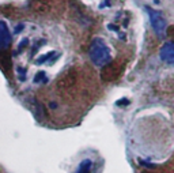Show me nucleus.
<instances>
[{"label": "nucleus", "instance_id": "nucleus-1", "mask_svg": "<svg viewBox=\"0 0 174 173\" xmlns=\"http://www.w3.org/2000/svg\"><path fill=\"white\" fill-rule=\"evenodd\" d=\"M89 57L97 67H103V65L109 64V61L111 60V52L105 40L97 37L91 41L89 47Z\"/></svg>", "mask_w": 174, "mask_h": 173}, {"label": "nucleus", "instance_id": "nucleus-2", "mask_svg": "<svg viewBox=\"0 0 174 173\" xmlns=\"http://www.w3.org/2000/svg\"><path fill=\"white\" fill-rule=\"evenodd\" d=\"M148 15H150V20H151V25L152 27H154L155 33L158 34L159 37H165V31H166V20L162 16V14L155 10H152V8L147 7L146 8Z\"/></svg>", "mask_w": 174, "mask_h": 173}, {"label": "nucleus", "instance_id": "nucleus-3", "mask_svg": "<svg viewBox=\"0 0 174 173\" xmlns=\"http://www.w3.org/2000/svg\"><path fill=\"white\" fill-rule=\"evenodd\" d=\"M12 36L10 31V27L4 20H0V51H6L11 47Z\"/></svg>", "mask_w": 174, "mask_h": 173}, {"label": "nucleus", "instance_id": "nucleus-4", "mask_svg": "<svg viewBox=\"0 0 174 173\" xmlns=\"http://www.w3.org/2000/svg\"><path fill=\"white\" fill-rule=\"evenodd\" d=\"M159 56L163 61H166L169 64L174 65V42H167L165 44L159 51Z\"/></svg>", "mask_w": 174, "mask_h": 173}, {"label": "nucleus", "instance_id": "nucleus-5", "mask_svg": "<svg viewBox=\"0 0 174 173\" xmlns=\"http://www.w3.org/2000/svg\"><path fill=\"white\" fill-rule=\"evenodd\" d=\"M91 168H93V161H91L90 158H87V159H83V161L79 162L75 173H90Z\"/></svg>", "mask_w": 174, "mask_h": 173}, {"label": "nucleus", "instance_id": "nucleus-6", "mask_svg": "<svg viewBox=\"0 0 174 173\" xmlns=\"http://www.w3.org/2000/svg\"><path fill=\"white\" fill-rule=\"evenodd\" d=\"M53 57H55V52H49V53H45V55H41L40 57H37L35 59V64H48L51 63L53 60Z\"/></svg>", "mask_w": 174, "mask_h": 173}, {"label": "nucleus", "instance_id": "nucleus-7", "mask_svg": "<svg viewBox=\"0 0 174 173\" xmlns=\"http://www.w3.org/2000/svg\"><path fill=\"white\" fill-rule=\"evenodd\" d=\"M34 82L35 83H41V82H46V76H45V72H38L37 74V76L34 78Z\"/></svg>", "mask_w": 174, "mask_h": 173}, {"label": "nucleus", "instance_id": "nucleus-8", "mask_svg": "<svg viewBox=\"0 0 174 173\" xmlns=\"http://www.w3.org/2000/svg\"><path fill=\"white\" fill-rule=\"evenodd\" d=\"M116 104H117L118 106H122V105H128V104H129V101L124 98V100H120V101H117V102H116Z\"/></svg>", "mask_w": 174, "mask_h": 173}]
</instances>
